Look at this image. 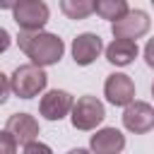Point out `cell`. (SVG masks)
Listing matches in <instances>:
<instances>
[{"instance_id": "6da1fadb", "label": "cell", "mask_w": 154, "mask_h": 154, "mask_svg": "<svg viewBox=\"0 0 154 154\" xmlns=\"http://www.w3.org/2000/svg\"><path fill=\"white\" fill-rule=\"evenodd\" d=\"M17 46L26 53V58H31V65L36 67L55 65L65 53L63 38L48 31H19Z\"/></svg>"}, {"instance_id": "7a4b0ae2", "label": "cell", "mask_w": 154, "mask_h": 154, "mask_svg": "<svg viewBox=\"0 0 154 154\" xmlns=\"http://www.w3.org/2000/svg\"><path fill=\"white\" fill-rule=\"evenodd\" d=\"M48 84V75L43 72V67H36L31 63L19 65L12 77H10V89L19 96V99H34L38 96Z\"/></svg>"}, {"instance_id": "3957f363", "label": "cell", "mask_w": 154, "mask_h": 154, "mask_svg": "<svg viewBox=\"0 0 154 154\" xmlns=\"http://www.w3.org/2000/svg\"><path fill=\"white\" fill-rule=\"evenodd\" d=\"M70 120H72V128L75 130H94L103 118H106V108L103 103L96 99V96H79L75 103H72V111H70Z\"/></svg>"}, {"instance_id": "277c9868", "label": "cell", "mask_w": 154, "mask_h": 154, "mask_svg": "<svg viewBox=\"0 0 154 154\" xmlns=\"http://www.w3.org/2000/svg\"><path fill=\"white\" fill-rule=\"evenodd\" d=\"M48 5L41 0H19L12 7V17L22 31H41V26L48 22Z\"/></svg>"}, {"instance_id": "5b68a950", "label": "cell", "mask_w": 154, "mask_h": 154, "mask_svg": "<svg viewBox=\"0 0 154 154\" xmlns=\"http://www.w3.org/2000/svg\"><path fill=\"white\" fill-rule=\"evenodd\" d=\"M111 31H113L116 38L137 41L140 36H144L149 31V14L144 10H128L125 17H120L118 22H113Z\"/></svg>"}, {"instance_id": "8992f818", "label": "cell", "mask_w": 154, "mask_h": 154, "mask_svg": "<svg viewBox=\"0 0 154 154\" xmlns=\"http://www.w3.org/2000/svg\"><path fill=\"white\" fill-rule=\"evenodd\" d=\"M72 94L65 91V89H51L41 96V103H38V111L46 120H60L65 118L70 111H72Z\"/></svg>"}, {"instance_id": "52a82bcc", "label": "cell", "mask_w": 154, "mask_h": 154, "mask_svg": "<svg viewBox=\"0 0 154 154\" xmlns=\"http://www.w3.org/2000/svg\"><path fill=\"white\" fill-rule=\"evenodd\" d=\"M103 94L113 106H128V103L135 101V82L130 79V75L113 72V75L106 77Z\"/></svg>"}, {"instance_id": "ba28073f", "label": "cell", "mask_w": 154, "mask_h": 154, "mask_svg": "<svg viewBox=\"0 0 154 154\" xmlns=\"http://www.w3.org/2000/svg\"><path fill=\"white\" fill-rule=\"evenodd\" d=\"M123 125L130 130V132H149L154 128V108L147 103V101H132L125 106L123 111Z\"/></svg>"}, {"instance_id": "9c48e42d", "label": "cell", "mask_w": 154, "mask_h": 154, "mask_svg": "<svg viewBox=\"0 0 154 154\" xmlns=\"http://www.w3.org/2000/svg\"><path fill=\"white\" fill-rule=\"evenodd\" d=\"M101 51H103V43H101V36L99 34L84 31V34H79L72 41V58H75L77 65H91L99 58Z\"/></svg>"}, {"instance_id": "30bf717a", "label": "cell", "mask_w": 154, "mask_h": 154, "mask_svg": "<svg viewBox=\"0 0 154 154\" xmlns=\"http://www.w3.org/2000/svg\"><path fill=\"white\" fill-rule=\"evenodd\" d=\"M5 130L17 140V144H24V147L29 142H36V137H38V123L29 113H12L7 118V128Z\"/></svg>"}, {"instance_id": "8fae6325", "label": "cell", "mask_w": 154, "mask_h": 154, "mask_svg": "<svg viewBox=\"0 0 154 154\" xmlns=\"http://www.w3.org/2000/svg\"><path fill=\"white\" fill-rule=\"evenodd\" d=\"M89 147L94 154H120L125 147V135L116 128H103L96 135H91Z\"/></svg>"}, {"instance_id": "7c38bea8", "label": "cell", "mask_w": 154, "mask_h": 154, "mask_svg": "<svg viewBox=\"0 0 154 154\" xmlns=\"http://www.w3.org/2000/svg\"><path fill=\"white\" fill-rule=\"evenodd\" d=\"M140 48H137V41H125V38H113V43L106 46V60L113 63V65H130L135 58H137Z\"/></svg>"}, {"instance_id": "4fadbf2b", "label": "cell", "mask_w": 154, "mask_h": 154, "mask_svg": "<svg viewBox=\"0 0 154 154\" xmlns=\"http://www.w3.org/2000/svg\"><path fill=\"white\" fill-rule=\"evenodd\" d=\"M128 2L125 0H99L94 2V12L101 17V19H108V22H118L120 17L128 14Z\"/></svg>"}, {"instance_id": "5bb4252c", "label": "cell", "mask_w": 154, "mask_h": 154, "mask_svg": "<svg viewBox=\"0 0 154 154\" xmlns=\"http://www.w3.org/2000/svg\"><path fill=\"white\" fill-rule=\"evenodd\" d=\"M60 10L67 19H87L94 12L91 0H60Z\"/></svg>"}, {"instance_id": "9a60e30c", "label": "cell", "mask_w": 154, "mask_h": 154, "mask_svg": "<svg viewBox=\"0 0 154 154\" xmlns=\"http://www.w3.org/2000/svg\"><path fill=\"white\" fill-rule=\"evenodd\" d=\"M0 154H17V140L7 130H0Z\"/></svg>"}, {"instance_id": "2e32d148", "label": "cell", "mask_w": 154, "mask_h": 154, "mask_svg": "<svg viewBox=\"0 0 154 154\" xmlns=\"http://www.w3.org/2000/svg\"><path fill=\"white\" fill-rule=\"evenodd\" d=\"M24 154H53V152H51V147L43 144V142H29V144L24 147Z\"/></svg>"}, {"instance_id": "e0dca14e", "label": "cell", "mask_w": 154, "mask_h": 154, "mask_svg": "<svg viewBox=\"0 0 154 154\" xmlns=\"http://www.w3.org/2000/svg\"><path fill=\"white\" fill-rule=\"evenodd\" d=\"M10 91H12V89H10V77L0 72V106H2L5 101H7V96H10Z\"/></svg>"}, {"instance_id": "ac0fdd59", "label": "cell", "mask_w": 154, "mask_h": 154, "mask_svg": "<svg viewBox=\"0 0 154 154\" xmlns=\"http://www.w3.org/2000/svg\"><path fill=\"white\" fill-rule=\"evenodd\" d=\"M144 60H147L149 67H154V38H149L147 46H144Z\"/></svg>"}, {"instance_id": "d6986e66", "label": "cell", "mask_w": 154, "mask_h": 154, "mask_svg": "<svg viewBox=\"0 0 154 154\" xmlns=\"http://www.w3.org/2000/svg\"><path fill=\"white\" fill-rule=\"evenodd\" d=\"M10 43H12V38H10L7 29H2V26H0V53H5V51L10 48Z\"/></svg>"}, {"instance_id": "ffe728a7", "label": "cell", "mask_w": 154, "mask_h": 154, "mask_svg": "<svg viewBox=\"0 0 154 154\" xmlns=\"http://www.w3.org/2000/svg\"><path fill=\"white\" fill-rule=\"evenodd\" d=\"M14 2H7V0H0V10H12Z\"/></svg>"}, {"instance_id": "44dd1931", "label": "cell", "mask_w": 154, "mask_h": 154, "mask_svg": "<svg viewBox=\"0 0 154 154\" xmlns=\"http://www.w3.org/2000/svg\"><path fill=\"white\" fill-rule=\"evenodd\" d=\"M67 154H89V152H87V149H82V147H77V149H70Z\"/></svg>"}, {"instance_id": "7402d4cb", "label": "cell", "mask_w": 154, "mask_h": 154, "mask_svg": "<svg viewBox=\"0 0 154 154\" xmlns=\"http://www.w3.org/2000/svg\"><path fill=\"white\" fill-rule=\"evenodd\" d=\"M152 94H154V84H152Z\"/></svg>"}]
</instances>
